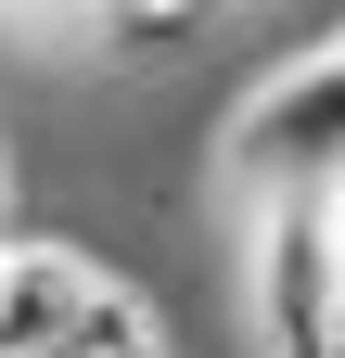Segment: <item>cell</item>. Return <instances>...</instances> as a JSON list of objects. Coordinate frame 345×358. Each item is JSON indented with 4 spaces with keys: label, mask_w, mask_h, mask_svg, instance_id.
I'll return each mask as SVG.
<instances>
[{
    "label": "cell",
    "mask_w": 345,
    "mask_h": 358,
    "mask_svg": "<svg viewBox=\"0 0 345 358\" xmlns=\"http://www.w3.org/2000/svg\"><path fill=\"white\" fill-rule=\"evenodd\" d=\"M256 358H345V205L256 192Z\"/></svg>",
    "instance_id": "obj_1"
},
{
    "label": "cell",
    "mask_w": 345,
    "mask_h": 358,
    "mask_svg": "<svg viewBox=\"0 0 345 358\" xmlns=\"http://www.w3.org/2000/svg\"><path fill=\"white\" fill-rule=\"evenodd\" d=\"M218 179H243V192H332L345 179V38L332 52H281L230 103Z\"/></svg>",
    "instance_id": "obj_2"
},
{
    "label": "cell",
    "mask_w": 345,
    "mask_h": 358,
    "mask_svg": "<svg viewBox=\"0 0 345 358\" xmlns=\"http://www.w3.org/2000/svg\"><path fill=\"white\" fill-rule=\"evenodd\" d=\"M90 282H103V256L90 243H0V358H52L64 333H77V307H90Z\"/></svg>",
    "instance_id": "obj_3"
},
{
    "label": "cell",
    "mask_w": 345,
    "mask_h": 358,
    "mask_svg": "<svg viewBox=\"0 0 345 358\" xmlns=\"http://www.w3.org/2000/svg\"><path fill=\"white\" fill-rule=\"evenodd\" d=\"M230 0H90V38L103 52H192Z\"/></svg>",
    "instance_id": "obj_4"
},
{
    "label": "cell",
    "mask_w": 345,
    "mask_h": 358,
    "mask_svg": "<svg viewBox=\"0 0 345 358\" xmlns=\"http://www.w3.org/2000/svg\"><path fill=\"white\" fill-rule=\"evenodd\" d=\"M0 243H13V231H0Z\"/></svg>",
    "instance_id": "obj_5"
}]
</instances>
